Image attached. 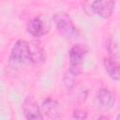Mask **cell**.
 I'll return each mask as SVG.
<instances>
[{
  "mask_svg": "<svg viewBox=\"0 0 120 120\" xmlns=\"http://www.w3.org/2000/svg\"><path fill=\"white\" fill-rule=\"evenodd\" d=\"M73 118L75 120H86L87 118V112L85 110L78 108L73 111Z\"/></svg>",
  "mask_w": 120,
  "mask_h": 120,
  "instance_id": "cell-12",
  "label": "cell"
},
{
  "mask_svg": "<svg viewBox=\"0 0 120 120\" xmlns=\"http://www.w3.org/2000/svg\"><path fill=\"white\" fill-rule=\"evenodd\" d=\"M49 31V24L42 16L32 18L27 23V32L34 38H40Z\"/></svg>",
  "mask_w": 120,
  "mask_h": 120,
  "instance_id": "cell-6",
  "label": "cell"
},
{
  "mask_svg": "<svg viewBox=\"0 0 120 120\" xmlns=\"http://www.w3.org/2000/svg\"><path fill=\"white\" fill-rule=\"evenodd\" d=\"M79 73H80L79 70L68 68V69L66 71V73L63 77V83H64V85L66 86L67 89L71 90L75 87L76 79H77Z\"/></svg>",
  "mask_w": 120,
  "mask_h": 120,
  "instance_id": "cell-10",
  "label": "cell"
},
{
  "mask_svg": "<svg viewBox=\"0 0 120 120\" xmlns=\"http://www.w3.org/2000/svg\"><path fill=\"white\" fill-rule=\"evenodd\" d=\"M115 120H120V114H118L117 116H116V119Z\"/></svg>",
  "mask_w": 120,
  "mask_h": 120,
  "instance_id": "cell-14",
  "label": "cell"
},
{
  "mask_svg": "<svg viewBox=\"0 0 120 120\" xmlns=\"http://www.w3.org/2000/svg\"><path fill=\"white\" fill-rule=\"evenodd\" d=\"M9 62L14 65L32 63L31 45L24 39H18L11 48Z\"/></svg>",
  "mask_w": 120,
  "mask_h": 120,
  "instance_id": "cell-1",
  "label": "cell"
},
{
  "mask_svg": "<svg viewBox=\"0 0 120 120\" xmlns=\"http://www.w3.org/2000/svg\"><path fill=\"white\" fill-rule=\"evenodd\" d=\"M86 52H87V49L83 44H81V43L74 44L70 48L69 53H68V57H69L68 68L80 71L81 66L82 64V61L84 59Z\"/></svg>",
  "mask_w": 120,
  "mask_h": 120,
  "instance_id": "cell-4",
  "label": "cell"
},
{
  "mask_svg": "<svg viewBox=\"0 0 120 120\" xmlns=\"http://www.w3.org/2000/svg\"><path fill=\"white\" fill-rule=\"evenodd\" d=\"M103 67L108 75L116 81H120V62L113 57H106L103 59Z\"/></svg>",
  "mask_w": 120,
  "mask_h": 120,
  "instance_id": "cell-8",
  "label": "cell"
},
{
  "mask_svg": "<svg viewBox=\"0 0 120 120\" xmlns=\"http://www.w3.org/2000/svg\"><path fill=\"white\" fill-rule=\"evenodd\" d=\"M42 112L52 120H59L62 116L61 108L57 100L52 98H47L41 104Z\"/></svg>",
  "mask_w": 120,
  "mask_h": 120,
  "instance_id": "cell-7",
  "label": "cell"
},
{
  "mask_svg": "<svg viewBox=\"0 0 120 120\" xmlns=\"http://www.w3.org/2000/svg\"><path fill=\"white\" fill-rule=\"evenodd\" d=\"M52 20L58 32L66 38L72 39V38H76L79 36L80 34L79 30L76 27V25L73 23L68 14L65 12H58L54 14Z\"/></svg>",
  "mask_w": 120,
  "mask_h": 120,
  "instance_id": "cell-2",
  "label": "cell"
},
{
  "mask_svg": "<svg viewBox=\"0 0 120 120\" xmlns=\"http://www.w3.org/2000/svg\"><path fill=\"white\" fill-rule=\"evenodd\" d=\"M22 112L26 120H43V112L33 96H28L22 102Z\"/></svg>",
  "mask_w": 120,
  "mask_h": 120,
  "instance_id": "cell-3",
  "label": "cell"
},
{
  "mask_svg": "<svg viewBox=\"0 0 120 120\" xmlns=\"http://www.w3.org/2000/svg\"><path fill=\"white\" fill-rule=\"evenodd\" d=\"M97 98L98 103L106 109H112L115 105V98L113 94L107 88H100L98 91Z\"/></svg>",
  "mask_w": 120,
  "mask_h": 120,
  "instance_id": "cell-9",
  "label": "cell"
},
{
  "mask_svg": "<svg viewBox=\"0 0 120 120\" xmlns=\"http://www.w3.org/2000/svg\"><path fill=\"white\" fill-rule=\"evenodd\" d=\"M31 45V51H32V63L34 64H41L46 59L45 51L43 48L38 44H30Z\"/></svg>",
  "mask_w": 120,
  "mask_h": 120,
  "instance_id": "cell-11",
  "label": "cell"
},
{
  "mask_svg": "<svg viewBox=\"0 0 120 120\" xmlns=\"http://www.w3.org/2000/svg\"><path fill=\"white\" fill-rule=\"evenodd\" d=\"M115 6L114 1L111 0H100V1H93L90 3V10L92 13L107 19L110 18L113 12Z\"/></svg>",
  "mask_w": 120,
  "mask_h": 120,
  "instance_id": "cell-5",
  "label": "cell"
},
{
  "mask_svg": "<svg viewBox=\"0 0 120 120\" xmlns=\"http://www.w3.org/2000/svg\"><path fill=\"white\" fill-rule=\"evenodd\" d=\"M97 120H110L107 116H105V115H100Z\"/></svg>",
  "mask_w": 120,
  "mask_h": 120,
  "instance_id": "cell-13",
  "label": "cell"
}]
</instances>
